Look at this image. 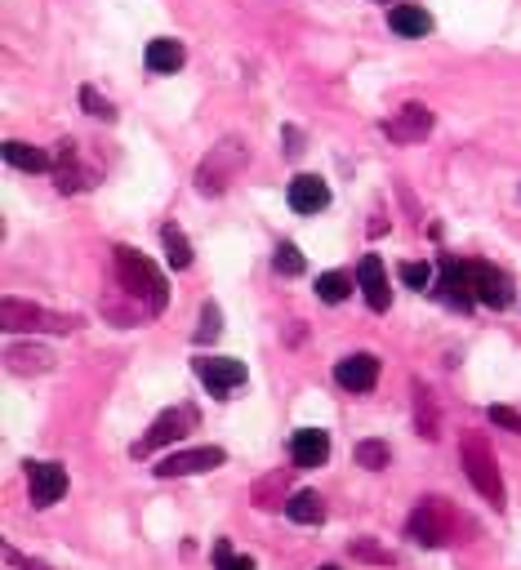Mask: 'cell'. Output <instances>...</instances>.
<instances>
[{
    "label": "cell",
    "instance_id": "obj_1",
    "mask_svg": "<svg viewBox=\"0 0 521 570\" xmlns=\"http://www.w3.org/2000/svg\"><path fill=\"white\" fill-rule=\"evenodd\" d=\"M111 254H116V281H120V289H125L129 298H138L147 316L165 312V303H169V281H165V272H160L147 254H138V249H129V245H116Z\"/></svg>",
    "mask_w": 521,
    "mask_h": 570
},
{
    "label": "cell",
    "instance_id": "obj_2",
    "mask_svg": "<svg viewBox=\"0 0 521 570\" xmlns=\"http://www.w3.org/2000/svg\"><path fill=\"white\" fill-rule=\"evenodd\" d=\"M459 454H463V472H468L472 490H476V494L499 512V508L508 503V494H503V476H499V459H494L490 441H485L481 432H463Z\"/></svg>",
    "mask_w": 521,
    "mask_h": 570
},
{
    "label": "cell",
    "instance_id": "obj_3",
    "mask_svg": "<svg viewBox=\"0 0 521 570\" xmlns=\"http://www.w3.org/2000/svg\"><path fill=\"white\" fill-rule=\"evenodd\" d=\"M245 160H249V151H245L240 138H223V142H214V147L205 151V160L196 165V191H200V196H218V191H227V183H236V174H240Z\"/></svg>",
    "mask_w": 521,
    "mask_h": 570
},
{
    "label": "cell",
    "instance_id": "obj_4",
    "mask_svg": "<svg viewBox=\"0 0 521 570\" xmlns=\"http://www.w3.org/2000/svg\"><path fill=\"white\" fill-rule=\"evenodd\" d=\"M0 325L9 334H36V330H49V334H67L76 330V316H62V312H45L40 303H27V298H13L4 294L0 303Z\"/></svg>",
    "mask_w": 521,
    "mask_h": 570
},
{
    "label": "cell",
    "instance_id": "obj_5",
    "mask_svg": "<svg viewBox=\"0 0 521 570\" xmlns=\"http://www.w3.org/2000/svg\"><path fill=\"white\" fill-rule=\"evenodd\" d=\"M405 534H410L414 543H423V548H441V543H450V534H454L450 508H445L441 499H423V503L410 512Z\"/></svg>",
    "mask_w": 521,
    "mask_h": 570
},
{
    "label": "cell",
    "instance_id": "obj_6",
    "mask_svg": "<svg viewBox=\"0 0 521 570\" xmlns=\"http://www.w3.org/2000/svg\"><path fill=\"white\" fill-rule=\"evenodd\" d=\"M436 298L450 303V307H472L476 294H472V276H468V263H454L450 254L436 258Z\"/></svg>",
    "mask_w": 521,
    "mask_h": 570
},
{
    "label": "cell",
    "instance_id": "obj_7",
    "mask_svg": "<svg viewBox=\"0 0 521 570\" xmlns=\"http://www.w3.org/2000/svg\"><path fill=\"white\" fill-rule=\"evenodd\" d=\"M191 428H196V410H191V405H174V410H165V414L147 428V436L134 445V454H151V450H160L165 441H183Z\"/></svg>",
    "mask_w": 521,
    "mask_h": 570
},
{
    "label": "cell",
    "instance_id": "obj_8",
    "mask_svg": "<svg viewBox=\"0 0 521 570\" xmlns=\"http://www.w3.org/2000/svg\"><path fill=\"white\" fill-rule=\"evenodd\" d=\"M191 370H196V379L214 392V396H227L232 387H240L245 383V361H236V356H200V361H191Z\"/></svg>",
    "mask_w": 521,
    "mask_h": 570
},
{
    "label": "cell",
    "instance_id": "obj_9",
    "mask_svg": "<svg viewBox=\"0 0 521 570\" xmlns=\"http://www.w3.org/2000/svg\"><path fill=\"white\" fill-rule=\"evenodd\" d=\"M227 454L218 450V445H196V450H178V454H165L151 472L160 476V481H169V476H191V472H209V468H218Z\"/></svg>",
    "mask_w": 521,
    "mask_h": 570
},
{
    "label": "cell",
    "instance_id": "obj_10",
    "mask_svg": "<svg viewBox=\"0 0 521 570\" xmlns=\"http://www.w3.org/2000/svg\"><path fill=\"white\" fill-rule=\"evenodd\" d=\"M468 276H472L476 303H485V307H508L512 303V281L494 263H468Z\"/></svg>",
    "mask_w": 521,
    "mask_h": 570
},
{
    "label": "cell",
    "instance_id": "obj_11",
    "mask_svg": "<svg viewBox=\"0 0 521 570\" xmlns=\"http://www.w3.org/2000/svg\"><path fill=\"white\" fill-rule=\"evenodd\" d=\"M27 481H31L36 508H53L67 494V468L62 463H27Z\"/></svg>",
    "mask_w": 521,
    "mask_h": 570
},
{
    "label": "cell",
    "instance_id": "obj_12",
    "mask_svg": "<svg viewBox=\"0 0 521 570\" xmlns=\"http://www.w3.org/2000/svg\"><path fill=\"white\" fill-rule=\"evenodd\" d=\"M356 285H361V294H365V303L374 312H387L392 307V289H387V272H383V258L379 254H365L356 263Z\"/></svg>",
    "mask_w": 521,
    "mask_h": 570
},
{
    "label": "cell",
    "instance_id": "obj_13",
    "mask_svg": "<svg viewBox=\"0 0 521 570\" xmlns=\"http://www.w3.org/2000/svg\"><path fill=\"white\" fill-rule=\"evenodd\" d=\"M427 129H432V111H427L423 102H405L392 120H383V134H387L392 142H419Z\"/></svg>",
    "mask_w": 521,
    "mask_h": 570
},
{
    "label": "cell",
    "instance_id": "obj_14",
    "mask_svg": "<svg viewBox=\"0 0 521 570\" xmlns=\"http://www.w3.org/2000/svg\"><path fill=\"white\" fill-rule=\"evenodd\" d=\"M334 379H338L347 392H370L374 379H379V356H370V352H352V356H343V361L334 365Z\"/></svg>",
    "mask_w": 521,
    "mask_h": 570
},
{
    "label": "cell",
    "instance_id": "obj_15",
    "mask_svg": "<svg viewBox=\"0 0 521 570\" xmlns=\"http://www.w3.org/2000/svg\"><path fill=\"white\" fill-rule=\"evenodd\" d=\"M289 459H294V468H321L330 459V436L321 428H298L289 436Z\"/></svg>",
    "mask_w": 521,
    "mask_h": 570
},
{
    "label": "cell",
    "instance_id": "obj_16",
    "mask_svg": "<svg viewBox=\"0 0 521 570\" xmlns=\"http://www.w3.org/2000/svg\"><path fill=\"white\" fill-rule=\"evenodd\" d=\"M89 183H94V174L80 165L76 142H58V160H53V187H58V191H80V187H89Z\"/></svg>",
    "mask_w": 521,
    "mask_h": 570
},
{
    "label": "cell",
    "instance_id": "obj_17",
    "mask_svg": "<svg viewBox=\"0 0 521 570\" xmlns=\"http://www.w3.org/2000/svg\"><path fill=\"white\" fill-rule=\"evenodd\" d=\"M330 205V187H325V178H316V174H298L294 183H289V209L294 214H321Z\"/></svg>",
    "mask_w": 521,
    "mask_h": 570
},
{
    "label": "cell",
    "instance_id": "obj_18",
    "mask_svg": "<svg viewBox=\"0 0 521 570\" xmlns=\"http://www.w3.org/2000/svg\"><path fill=\"white\" fill-rule=\"evenodd\" d=\"M142 62H147V71H156V76H169V71H178V67L187 62V49H183L178 40H169V36H156V40H147V53H142Z\"/></svg>",
    "mask_w": 521,
    "mask_h": 570
},
{
    "label": "cell",
    "instance_id": "obj_19",
    "mask_svg": "<svg viewBox=\"0 0 521 570\" xmlns=\"http://www.w3.org/2000/svg\"><path fill=\"white\" fill-rule=\"evenodd\" d=\"M387 27H392L396 36H410V40H419V36H427V31H432V13H427L423 4H392V13H387Z\"/></svg>",
    "mask_w": 521,
    "mask_h": 570
},
{
    "label": "cell",
    "instance_id": "obj_20",
    "mask_svg": "<svg viewBox=\"0 0 521 570\" xmlns=\"http://www.w3.org/2000/svg\"><path fill=\"white\" fill-rule=\"evenodd\" d=\"M4 361H9V374H45L49 365H53V352L49 347H36V343H9V352H4Z\"/></svg>",
    "mask_w": 521,
    "mask_h": 570
},
{
    "label": "cell",
    "instance_id": "obj_21",
    "mask_svg": "<svg viewBox=\"0 0 521 570\" xmlns=\"http://www.w3.org/2000/svg\"><path fill=\"white\" fill-rule=\"evenodd\" d=\"M285 517H289L294 525H321V521H325V499H321L316 490H294V494L285 499Z\"/></svg>",
    "mask_w": 521,
    "mask_h": 570
},
{
    "label": "cell",
    "instance_id": "obj_22",
    "mask_svg": "<svg viewBox=\"0 0 521 570\" xmlns=\"http://www.w3.org/2000/svg\"><path fill=\"white\" fill-rule=\"evenodd\" d=\"M414 428L427 436V441H436L441 436V419H436V401H432V392H427V383H419L414 379Z\"/></svg>",
    "mask_w": 521,
    "mask_h": 570
},
{
    "label": "cell",
    "instance_id": "obj_23",
    "mask_svg": "<svg viewBox=\"0 0 521 570\" xmlns=\"http://www.w3.org/2000/svg\"><path fill=\"white\" fill-rule=\"evenodd\" d=\"M4 160H9L13 169H27V174H45V169H49V156H45L40 147H31V142H18V138L4 142Z\"/></svg>",
    "mask_w": 521,
    "mask_h": 570
},
{
    "label": "cell",
    "instance_id": "obj_24",
    "mask_svg": "<svg viewBox=\"0 0 521 570\" xmlns=\"http://www.w3.org/2000/svg\"><path fill=\"white\" fill-rule=\"evenodd\" d=\"M160 245H165L169 267H191V240L183 236L178 223H165V227H160Z\"/></svg>",
    "mask_w": 521,
    "mask_h": 570
},
{
    "label": "cell",
    "instance_id": "obj_25",
    "mask_svg": "<svg viewBox=\"0 0 521 570\" xmlns=\"http://www.w3.org/2000/svg\"><path fill=\"white\" fill-rule=\"evenodd\" d=\"M272 267H276L281 276H303V267H307V258L298 254V245H294V240H281V245L272 249Z\"/></svg>",
    "mask_w": 521,
    "mask_h": 570
},
{
    "label": "cell",
    "instance_id": "obj_26",
    "mask_svg": "<svg viewBox=\"0 0 521 570\" xmlns=\"http://www.w3.org/2000/svg\"><path fill=\"white\" fill-rule=\"evenodd\" d=\"M347 289H352L347 272H325V276H316V294H321V303H343Z\"/></svg>",
    "mask_w": 521,
    "mask_h": 570
},
{
    "label": "cell",
    "instance_id": "obj_27",
    "mask_svg": "<svg viewBox=\"0 0 521 570\" xmlns=\"http://www.w3.org/2000/svg\"><path fill=\"white\" fill-rule=\"evenodd\" d=\"M387 459H392V450H387L383 441H356V463H361V468L383 472V468H387Z\"/></svg>",
    "mask_w": 521,
    "mask_h": 570
},
{
    "label": "cell",
    "instance_id": "obj_28",
    "mask_svg": "<svg viewBox=\"0 0 521 570\" xmlns=\"http://www.w3.org/2000/svg\"><path fill=\"white\" fill-rule=\"evenodd\" d=\"M80 107H85L89 116H98V120H116V107H111V98H107V94H98L94 85H85V89H80Z\"/></svg>",
    "mask_w": 521,
    "mask_h": 570
},
{
    "label": "cell",
    "instance_id": "obj_29",
    "mask_svg": "<svg viewBox=\"0 0 521 570\" xmlns=\"http://www.w3.org/2000/svg\"><path fill=\"white\" fill-rule=\"evenodd\" d=\"M218 334H223V312H218V303H205L200 325H196V343H214Z\"/></svg>",
    "mask_w": 521,
    "mask_h": 570
},
{
    "label": "cell",
    "instance_id": "obj_30",
    "mask_svg": "<svg viewBox=\"0 0 521 570\" xmlns=\"http://www.w3.org/2000/svg\"><path fill=\"white\" fill-rule=\"evenodd\" d=\"M214 570H254V557H240V552H232L227 539H218L214 543Z\"/></svg>",
    "mask_w": 521,
    "mask_h": 570
},
{
    "label": "cell",
    "instance_id": "obj_31",
    "mask_svg": "<svg viewBox=\"0 0 521 570\" xmlns=\"http://www.w3.org/2000/svg\"><path fill=\"white\" fill-rule=\"evenodd\" d=\"M401 281H405L410 289H427V281H432V267H427L423 258H419V263L410 258V263H401Z\"/></svg>",
    "mask_w": 521,
    "mask_h": 570
},
{
    "label": "cell",
    "instance_id": "obj_32",
    "mask_svg": "<svg viewBox=\"0 0 521 570\" xmlns=\"http://www.w3.org/2000/svg\"><path fill=\"white\" fill-rule=\"evenodd\" d=\"M352 552H356L361 561H374V566H392V561H396L387 548H374L370 539H356V543H352Z\"/></svg>",
    "mask_w": 521,
    "mask_h": 570
},
{
    "label": "cell",
    "instance_id": "obj_33",
    "mask_svg": "<svg viewBox=\"0 0 521 570\" xmlns=\"http://www.w3.org/2000/svg\"><path fill=\"white\" fill-rule=\"evenodd\" d=\"M490 423H503V428H512V432H521V414H512L508 405H494V410H490Z\"/></svg>",
    "mask_w": 521,
    "mask_h": 570
},
{
    "label": "cell",
    "instance_id": "obj_34",
    "mask_svg": "<svg viewBox=\"0 0 521 570\" xmlns=\"http://www.w3.org/2000/svg\"><path fill=\"white\" fill-rule=\"evenodd\" d=\"M285 142H289V147H285V151H289V156H298V151H303V134H298V129H294V125H289V129H285Z\"/></svg>",
    "mask_w": 521,
    "mask_h": 570
},
{
    "label": "cell",
    "instance_id": "obj_35",
    "mask_svg": "<svg viewBox=\"0 0 521 570\" xmlns=\"http://www.w3.org/2000/svg\"><path fill=\"white\" fill-rule=\"evenodd\" d=\"M4 557H9V561H18V557H13L9 548H4ZM18 566H22V570H49V566H45V561H36V557H22Z\"/></svg>",
    "mask_w": 521,
    "mask_h": 570
},
{
    "label": "cell",
    "instance_id": "obj_36",
    "mask_svg": "<svg viewBox=\"0 0 521 570\" xmlns=\"http://www.w3.org/2000/svg\"><path fill=\"white\" fill-rule=\"evenodd\" d=\"M316 570H338V566H316Z\"/></svg>",
    "mask_w": 521,
    "mask_h": 570
}]
</instances>
